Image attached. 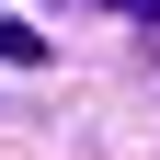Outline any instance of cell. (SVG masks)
<instances>
[{"mask_svg":"<svg viewBox=\"0 0 160 160\" xmlns=\"http://www.w3.org/2000/svg\"><path fill=\"white\" fill-rule=\"evenodd\" d=\"M103 12H126V23H160V0H103Z\"/></svg>","mask_w":160,"mask_h":160,"instance_id":"2","label":"cell"},{"mask_svg":"<svg viewBox=\"0 0 160 160\" xmlns=\"http://www.w3.org/2000/svg\"><path fill=\"white\" fill-rule=\"evenodd\" d=\"M0 69H46V34L34 23H0Z\"/></svg>","mask_w":160,"mask_h":160,"instance_id":"1","label":"cell"}]
</instances>
